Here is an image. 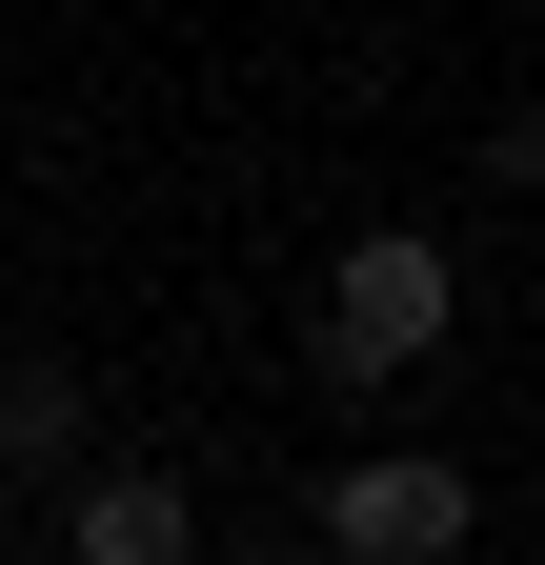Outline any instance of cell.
<instances>
[{
	"label": "cell",
	"mask_w": 545,
	"mask_h": 565,
	"mask_svg": "<svg viewBox=\"0 0 545 565\" xmlns=\"http://www.w3.org/2000/svg\"><path fill=\"white\" fill-rule=\"evenodd\" d=\"M182 545H202V484H162V465H82L61 565H182Z\"/></svg>",
	"instance_id": "cell-3"
},
{
	"label": "cell",
	"mask_w": 545,
	"mask_h": 565,
	"mask_svg": "<svg viewBox=\"0 0 545 565\" xmlns=\"http://www.w3.org/2000/svg\"><path fill=\"white\" fill-rule=\"evenodd\" d=\"M61 445H82V384H61V364H0V465H61Z\"/></svg>",
	"instance_id": "cell-4"
},
{
	"label": "cell",
	"mask_w": 545,
	"mask_h": 565,
	"mask_svg": "<svg viewBox=\"0 0 545 565\" xmlns=\"http://www.w3.org/2000/svg\"><path fill=\"white\" fill-rule=\"evenodd\" d=\"M464 505H485L464 465L364 445V465H323V565H445V545H464Z\"/></svg>",
	"instance_id": "cell-2"
},
{
	"label": "cell",
	"mask_w": 545,
	"mask_h": 565,
	"mask_svg": "<svg viewBox=\"0 0 545 565\" xmlns=\"http://www.w3.org/2000/svg\"><path fill=\"white\" fill-rule=\"evenodd\" d=\"M445 323H464L445 243H425V223H384V243H344V282H323V384H404Z\"/></svg>",
	"instance_id": "cell-1"
}]
</instances>
